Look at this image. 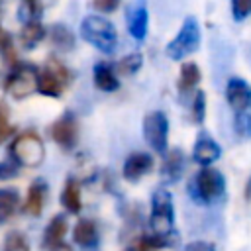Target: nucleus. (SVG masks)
<instances>
[{"label": "nucleus", "instance_id": "nucleus-1", "mask_svg": "<svg viewBox=\"0 0 251 251\" xmlns=\"http://www.w3.org/2000/svg\"><path fill=\"white\" fill-rule=\"evenodd\" d=\"M151 235L169 241L175 229V206L173 196L167 188H157L151 194V214H149ZM171 243V241H169Z\"/></svg>", "mask_w": 251, "mask_h": 251}, {"label": "nucleus", "instance_id": "nucleus-2", "mask_svg": "<svg viewBox=\"0 0 251 251\" xmlns=\"http://www.w3.org/2000/svg\"><path fill=\"white\" fill-rule=\"evenodd\" d=\"M190 194L196 202L216 204L226 196V176L212 167H204L192 178Z\"/></svg>", "mask_w": 251, "mask_h": 251}, {"label": "nucleus", "instance_id": "nucleus-3", "mask_svg": "<svg viewBox=\"0 0 251 251\" xmlns=\"http://www.w3.org/2000/svg\"><path fill=\"white\" fill-rule=\"evenodd\" d=\"M8 151H10V157L14 163H18L22 167H29V169L41 165L43 157H45V145H43L41 137L31 129L18 133L12 139Z\"/></svg>", "mask_w": 251, "mask_h": 251}, {"label": "nucleus", "instance_id": "nucleus-4", "mask_svg": "<svg viewBox=\"0 0 251 251\" xmlns=\"http://www.w3.org/2000/svg\"><path fill=\"white\" fill-rule=\"evenodd\" d=\"M80 35L102 53H112L118 45L116 27L102 16H86L80 24Z\"/></svg>", "mask_w": 251, "mask_h": 251}, {"label": "nucleus", "instance_id": "nucleus-5", "mask_svg": "<svg viewBox=\"0 0 251 251\" xmlns=\"http://www.w3.org/2000/svg\"><path fill=\"white\" fill-rule=\"evenodd\" d=\"M198 45H200V25L194 16H188V18H184L178 33L167 43L165 53L169 59L180 61V59L192 55L198 49Z\"/></svg>", "mask_w": 251, "mask_h": 251}, {"label": "nucleus", "instance_id": "nucleus-6", "mask_svg": "<svg viewBox=\"0 0 251 251\" xmlns=\"http://www.w3.org/2000/svg\"><path fill=\"white\" fill-rule=\"evenodd\" d=\"M71 80V73L69 69L55 57H51L43 71L39 73L37 76V90L43 94V96H49V98H59L63 88L69 84Z\"/></svg>", "mask_w": 251, "mask_h": 251}, {"label": "nucleus", "instance_id": "nucleus-7", "mask_svg": "<svg viewBox=\"0 0 251 251\" xmlns=\"http://www.w3.org/2000/svg\"><path fill=\"white\" fill-rule=\"evenodd\" d=\"M37 76H39V71L33 65H27V63L16 65L8 75L4 88L16 100L27 98L37 90Z\"/></svg>", "mask_w": 251, "mask_h": 251}, {"label": "nucleus", "instance_id": "nucleus-8", "mask_svg": "<svg viewBox=\"0 0 251 251\" xmlns=\"http://www.w3.org/2000/svg\"><path fill=\"white\" fill-rule=\"evenodd\" d=\"M143 135L145 141L149 143V147L153 151H157L159 155L167 153V145H169V120L167 116L157 110L145 116L143 120Z\"/></svg>", "mask_w": 251, "mask_h": 251}, {"label": "nucleus", "instance_id": "nucleus-9", "mask_svg": "<svg viewBox=\"0 0 251 251\" xmlns=\"http://www.w3.org/2000/svg\"><path fill=\"white\" fill-rule=\"evenodd\" d=\"M51 137L61 149L71 151L78 141V122L75 114L65 112L63 116H59L51 126Z\"/></svg>", "mask_w": 251, "mask_h": 251}, {"label": "nucleus", "instance_id": "nucleus-10", "mask_svg": "<svg viewBox=\"0 0 251 251\" xmlns=\"http://www.w3.org/2000/svg\"><path fill=\"white\" fill-rule=\"evenodd\" d=\"M126 22L131 37L135 41H143L149 27V12L145 0H131L126 6Z\"/></svg>", "mask_w": 251, "mask_h": 251}, {"label": "nucleus", "instance_id": "nucleus-11", "mask_svg": "<svg viewBox=\"0 0 251 251\" xmlns=\"http://www.w3.org/2000/svg\"><path fill=\"white\" fill-rule=\"evenodd\" d=\"M226 100L233 112H245L251 106V84L241 76H231L226 84Z\"/></svg>", "mask_w": 251, "mask_h": 251}, {"label": "nucleus", "instance_id": "nucleus-12", "mask_svg": "<svg viewBox=\"0 0 251 251\" xmlns=\"http://www.w3.org/2000/svg\"><path fill=\"white\" fill-rule=\"evenodd\" d=\"M151 169H153V157L149 153H143V151H133V153H129L126 157L122 175H124V178L127 182H137Z\"/></svg>", "mask_w": 251, "mask_h": 251}, {"label": "nucleus", "instance_id": "nucleus-13", "mask_svg": "<svg viewBox=\"0 0 251 251\" xmlns=\"http://www.w3.org/2000/svg\"><path fill=\"white\" fill-rule=\"evenodd\" d=\"M73 239L78 247L86 249V251H92L98 247V241H100V233H98V226L94 220H88V218H82L75 224L73 227Z\"/></svg>", "mask_w": 251, "mask_h": 251}, {"label": "nucleus", "instance_id": "nucleus-14", "mask_svg": "<svg viewBox=\"0 0 251 251\" xmlns=\"http://www.w3.org/2000/svg\"><path fill=\"white\" fill-rule=\"evenodd\" d=\"M220 155H222V147H220L208 133H204V131L198 133L196 143H194V149H192L194 161L200 163V165H204V167H208V165H212L214 161H218Z\"/></svg>", "mask_w": 251, "mask_h": 251}, {"label": "nucleus", "instance_id": "nucleus-15", "mask_svg": "<svg viewBox=\"0 0 251 251\" xmlns=\"http://www.w3.org/2000/svg\"><path fill=\"white\" fill-rule=\"evenodd\" d=\"M45 194H47V184L45 180H33L27 188V196L24 200V212L27 216H39L43 212V204H45Z\"/></svg>", "mask_w": 251, "mask_h": 251}, {"label": "nucleus", "instance_id": "nucleus-16", "mask_svg": "<svg viewBox=\"0 0 251 251\" xmlns=\"http://www.w3.org/2000/svg\"><path fill=\"white\" fill-rule=\"evenodd\" d=\"M67 229H69V224H67V218L63 214H57L45 227L43 231V241H41V247L43 249H53L57 245L63 243V237L67 235Z\"/></svg>", "mask_w": 251, "mask_h": 251}, {"label": "nucleus", "instance_id": "nucleus-17", "mask_svg": "<svg viewBox=\"0 0 251 251\" xmlns=\"http://www.w3.org/2000/svg\"><path fill=\"white\" fill-rule=\"evenodd\" d=\"M184 165H186V159H184L182 149H178V147L173 149V151L165 157V163H163V169H161L165 182H169V184L176 182V180L182 176V173H184Z\"/></svg>", "mask_w": 251, "mask_h": 251}, {"label": "nucleus", "instance_id": "nucleus-18", "mask_svg": "<svg viewBox=\"0 0 251 251\" xmlns=\"http://www.w3.org/2000/svg\"><path fill=\"white\" fill-rule=\"evenodd\" d=\"M92 76H94L96 88H100L102 92H114V90L120 88L118 75H116L114 67L108 65V63H96L94 71H92Z\"/></svg>", "mask_w": 251, "mask_h": 251}, {"label": "nucleus", "instance_id": "nucleus-19", "mask_svg": "<svg viewBox=\"0 0 251 251\" xmlns=\"http://www.w3.org/2000/svg\"><path fill=\"white\" fill-rule=\"evenodd\" d=\"M61 204L67 212L71 214H78L82 208V196H80V182L76 178H67L63 192H61Z\"/></svg>", "mask_w": 251, "mask_h": 251}, {"label": "nucleus", "instance_id": "nucleus-20", "mask_svg": "<svg viewBox=\"0 0 251 251\" xmlns=\"http://www.w3.org/2000/svg\"><path fill=\"white\" fill-rule=\"evenodd\" d=\"M45 37V27L39 20H31V22H25L24 27H22V33H20V39H22V45L25 49H33L35 45L41 43V39Z\"/></svg>", "mask_w": 251, "mask_h": 251}, {"label": "nucleus", "instance_id": "nucleus-21", "mask_svg": "<svg viewBox=\"0 0 251 251\" xmlns=\"http://www.w3.org/2000/svg\"><path fill=\"white\" fill-rule=\"evenodd\" d=\"M200 82V69L196 63H182L180 76H178V92L188 94Z\"/></svg>", "mask_w": 251, "mask_h": 251}, {"label": "nucleus", "instance_id": "nucleus-22", "mask_svg": "<svg viewBox=\"0 0 251 251\" xmlns=\"http://www.w3.org/2000/svg\"><path fill=\"white\" fill-rule=\"evenodd\" d=\"M20 204V194L16 188H0V222L8 220Z\"/></svg>", "mask_w": 251, "mask_h": 251}, {"label": "nucleus", "instance_id": "nucleus-23", "mask_svg": "<svg viewBox=\"0 0 251 251\" xmlns=\"http://www.w3.org/2000/svg\"><path fill=\"white\" fill-rule=\"evenodd\" d=\"M51 39H53V45H55L57 49H61V51H69V49L75 47V35H73V31H71L67 25H63V24L53 25V29H51Z\"/></svg>", "mask_w": 251, "mask_h": 251}, {"label": "nucleus", "instance_id": "nucleus-24", "mask_svg": "<svg viewBox=\"0 0 251 251\" xmlns=\"http://www.w3.org/2000/svg\"><path fill=\"white\" fill-rule=\"evenodd\" d=\"M141 65H143V57H141L139 53H129V55H126L122 61H118L116 69H118L120 75L131 76V75H135V73L141 69Z\"/></svg>", "mask_w": 251, "mask_h": 251}, {"label": "nucleus", "instance_id": "nucleus-25", "mask_svg": "<svg viewBox=\"0 0 251 251\" xmlns=\"http://www.w3.org/2000/svg\"><path fill=\"white\" fill-rule=\"evenodd\" d=\"M41 10H43V2H41V0H22V6H20V20H22L24 24H25V22H31V20H39Z\"/></svg>", "mask_w": 251, "mask_h": 251}, {"label": "nucleus", "instance_id": "nucleus-26", "mask_svg": "<svg viewBox=\"0 0 251 251\" xmlns=\"http://www.w3.org/2000/svg\"><path fill=\"white\" fill-rule=\"evenodd\" d=\"M4 251H29V241L20 231H10L4 239Z\"/></svg>", "mask_w": 251, "mask_h": 251}, {"label": "nucleus", "instance_id": "nucleus-27", "mask_svg": "<svg viewBox=\"0 0 251 251\" xmlns=\"http://www.w3.org/2000/svg\"><path fill=\"white\" fill-rule=\"evenodd\" d=\"M206 116V94L204 90H196L194 100H192V120L196 124H202Z\"/></svg>", "mask_w": 251, "mask_h": 251}, {"label": "nucleus", "instance_id": "nucleus-28", "mask_svg": "<svg viewBox=\"0 0 251 251\" xmlns=\"http://www.w3.org/2000/svg\"><path fill=\"white\" fill-rule=\"evenodd\" d=\"M233 129L237 135L251 139V114H245V112L237 114L233 120Z\"/></svg>", "mask_w": 251, "mask_h": 251}, {"label": "nucleus", "instance_id": "nucleus-29", "mask_svg": "<svg viewBox=\"0 0 251 251\" xmlns=\"http://www.w3.org/2000/svg\"><path fill=\"white\" fill-rule=\"evenodd\" d=\"M231 16L235 22H243L251 16V0H231Z\"/></svg>", "mask_w": 251, "mask_h": 251}, {"label": "nucleus", "instance_id": "nucleus-30", "mask_svg": "<svg viewBox=\"0 0 251 251\" xmlns=\"http://www.w3.org/2000/svg\"><path fill=\"white\" fill-rule=\"evenodd\" d=\"M14 127L10 124V114H8V108L4 104H0V145L12 135Z\"/></svg>", "mask_w": 251, "mask_h": 251}, {"label": "nucleus", "instance_id": "nucleus-31", "mask_svg": "<svg viewBox=\"0 0 251 251\" xmlns=\"http://www.w3.org/2000/svg\"><path fill=\"white\" fill-rule=\"evenodd\" d=\"M16 175H18V167L14 165V161H2L0 163V180L14 178Z\"/></svg>", "mask_w": 251, "mask_h": 251}, {"label": "nucleus", "instance_id": "nucleus-32", "mask_svg": "<svg viewBox=\"0 0 251 251\" xmlns=\"http://www.w3.org/2000/svg\"><path fill=\"white\" fill-rule=\"evenodd\" d=\"M120 0H92V6L98 12H114L118 8Z\"/></svg>", "mask_w": 251, "mask_h": 251}, {"label": "nucleus", "instance_id": "nucleus-33", "mask_svg": "<svg viewBox=\"0 0 251 251\" xmlns=\"http://www.w3.org/2000/svg\"><path fill=\"white\" fill-rule=\"evenodd\" d=\"M186 251H216V247H214V243H210V241L198 239V241H190V243L186 245Z\"/></svg>", "mask_w": 251, "mask_h": 251}, {"label": "nucleus", "instance_id": "nucleus-34", "mask_svg": "<svg viewBox=\"0 0 251 251\" xmlns=\"http://www.w3.org/2000/svg\"><path fill=\"white\" fill-rule=\"evenodd\" d=\"M8 51H12V39H10V33H6L0 27V53H8Z\"/></svg>", "mask_w": 251, "mask_h": 251}, {"label": "nucleus", "instance_id": "nucleus-35", "mask_svg": "<svg viewBox=\"0 0 251 251\" xmlns=\"http://www.w3.org/2000/svg\"><path fill=\"white\" fill-rule=\"evenodd\" d=\"M51 251H73V249H71V245H67V243H61V245L53 247Z\"/></svg>", "mask_w": 251, "mask_h": 251}, {"label": "nucleus", "instance_id": "nucleus-36", "mask_svg": "<svg viewBox=\"0 0 251 251\" xmlns=\"http://www.w3.org/2000/svg\"><path fill=\"white\" fill-rule=\"evenodd\" d=\"M245 198L251 200V176H249V180H247V184H245Z\"/></svg>", "mask_w": 251, "mask_h": 251}, {"label": "nucleus", "instance_id": "nucleus-37", "mask_svg": "<svg viewBox=\"0 0 251 251\" xmlns=\"http://www.w3.org/2000/svg\"><path fill=\"white\" fill-rule=\"evenodd\" d=\"M126 251H127V249H126Z\"/></svg>", "mask_w": 251, "mask_h": 251}]
</instances>
